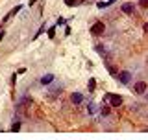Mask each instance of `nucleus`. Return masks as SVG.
I'll list each match as a JSON object with an SVG mask.
<instances>
[{
	"label": "nucleus",
	"mask_w": 148,
	"mask_h": 140,
	"mask_svg": "<svg viewBox=\"0 0 148 140\" xmlns=\"http://www.w3.org/2000/svg\"><path fill=\"white\" fill-rule=\"evenodd\" d=\"M104 101H109V107H120L122 105V96H119V94H106L104 96Z\"/></svg>",
	"instance_id": "obj_1"
},
{
	"label": "nucleus",
	"mask_w": 148,
	"mask_h": 140,
	"mask_svg": "<svg viewBox=\"0 0 148 140\" xmlns=\"http://www.w3.org/2000/svg\"><path fill=\"white\" fill-rule=\"evenodd\" d=\"M106 31V24L104 22H95V24L91 26V35H95V37H98V35H102Z\"/></svg>",
	"instance_id": "obj_2"
},
{
	"label": "nucleus",
	"mask_w": 148,
	"mask_h": 140,
	"mask_svg": "<svg viewBox=\"0 0 148 140\" xmlns=\"http://www.w3.org/2000/svg\"><path fill=\"white\" fill-rule=\"evenodd\" d=\"M133 92H135V94H145L146 92V83L145 81H137L135 85H133Z\"/></svg>",
	"instance_id": "obj_3"
},
{
	"label": "nucleus",
	"mask_w": 148,
	"mask_h": 140,
	"mask_svg": "<svg viewBox=\"0 0 148 140\" xmlns=\"http://www.w3.org/2000/svg\"><path fill=\"white\" fill-rule=\"evenodd\" d=\"M130 77H132V74L126 72V70H122V72H119V74H117V79H119L120 83H124V85H126V83L130 81Z\"/></svg>",
	"instance_id": "obj_4"
},
{
	"label": "nucleus",
	"mask_w": 148,
	"mask_h": 140,
	"mask_svg": "<svg viewBox=\"0 0 148 140\" xmlns=\"http://www.w3.org/2000/svg\"><path fill=\"white\" fill-rule=\"evenodd\" d=\"M120 9H122V13H126V15H132L133 13V4H122V6H120Z\"/></svg>",
	"instance_id": "obj_5"
},
{
	"label": "nucleus",
	"mask_w": 148,
	"mask_h": 140,
	"mask_svg": "<svg viewBox=\"0 0 148 140\" xmlns=\"http://www.w3.org/2000/svg\"><path fill=\"white\" fill-rule=\"evenodd\" d=\"M106 67H108V72L111 74V76H117V74H119V68L115 67L113 63H106Z\"/></svg>",
	"instance_id": "obj_6"
},
{
	"label": "nucleus",
	"mask_w": 148,
	"mask_h": 140,
	"mask_svg": "<svg viewBox=\"0 0 148 140\" xmlns=\"http://www.w3.org/2000/svg\"><path fill=\"white\" fill-rule=\"evenodd\" d=\"M71 100H72V103H82V101H83V96L80 94V92H74V94L71 96Z\"/></svg>",
	"instance_id": "obj_7"
},
{
	"label": "nucleus",
	"mask_w": 148,
	"mask_h": 140,
	"mask_svg": "<svg viewBox=\"0 0 148 140\" xmlns=\"http://www.w3.org/2000/svg\"><path fill=\"white\" fill-rule=\"evenodd\" d=\"M21 7H22V6H17V7H13V9H11V11H9V13H8V15H6V17H4V20H9V18H11L13 15H17V13H18V11H21Z\"/></svg>",
	"instance_id": "obj_8"
},
{
	"label": "nucleus",
	"mask_w": 148,
	"mask_h": 140,
	"mask_svg": "<svg viewBox=\"0 0 148 140\" xmlns=\"http://www.w3.org/2000/svg\"><path fill=\"white\" fill-rule=\"evenodd\" d=\"M54 81V76L52 74H46V76H43V79H41V83L43 85H46V83H52Z\"/></svg>",
	"instance_id": "obj_9"
},
{
	"label": "nucleus",
	"mask_w": 148,
	"mask_h": 140,
	"mask_svg": "<svg viewBox=\"0 0 148 140\" xmlns=\"http://www.w3.org/2000/svg\"><path fill=\"white\" fill-rule=\"evenodd\" d=\"M95 88H96V81H95V79L91 77V81L87 83V90H89V92H92V90H95Z\"/></svg>",
	"instance_id": "obj_10"
},
{
	"label": "nucleus",
	"mask_w": 148,
	"mask_h": 140,
	"mask_svg": "<svg viewBox=\"0 0 148 140\" xmlns=\"http://www.w3.org/2000/svg\"><path fill=\"white\" fill-rule=\"evenodd\" d=\"M100 113H102V114H104V116H108V114L111 113V107L104 103V107H102V109H100Z\"/></svg>",
	"instance_id": "obj_11"
},
{
	"label": "nucleus",
	"mask_w": 148,
	"mask_h": 140,
	"mask_svg": "<svg viewBox=\"0 0 148 140\" xmlns=\"http://www.w3.org/2000/svg\"><path fill=\"white\" fill-rule=\"evenodd\" d=\"M18 129H21V122H15L11 125V131H18Z\"/></svg>",
	"instance_id": "obj_12"
},
{
	"label": "nucleus",
	"mask_w": 148,
	"mask_h": 140,
	"mask_svg": "<svg viewBox=\"0 0 148 140\" xmlns=\"http://www.w3.org/2000/svg\"><path fill=\"white\" fill-rule=\"evenodd\" d=\"M65 4H67V6H76V4H78V0H65Z\"/></svg>",
	"instance_id": "obj_13"
},
{
	"label": "nucleus",
	"mask_w": 148,
	"mask_h": 140,
	"mask_svg": "<svg viewBox=\"0 0 148 140\" xmlns=\"http://www.w3.org/2000/svg\"><path fill=\"white\" fill-rule=\"evenodd\" d=\"M54 31H56V30H54V28H50V30H48V37H50V39H54V35H56V33H54Z\"/></svg>",
	"instance_id": "obj_14"
},
{
	"label": "nucleus",
	"mask_w": 148,
	"mask_h": 140,
	"mask_svg": "<svg viewBox=\"0 0 148 140\" xmlns=\"http://www.w3.org/2000/svg\"><path fill=\"white\" fill-rule=\"evenodd\" d=\"M43 31H45V26H41V28H39V31H37V33H35V37H39L41 33H43Z\"/></svg>",
	"instance_id": "obj_15"
},
{
	"label": "nucleus",
	"mask_w": 148,
	"mask_h": 140,
	"mask_svg": "<svg viewBox=\"0 0 148 140\" xmlns=\"http://www.w3.org/2000/svg\"><path fill=\"white\" fill-rule=\"evenodd\" d=\"M139 4H141V7H146V6H148V0H141Z\"/></svg>",
	"instance_id": "obj_16"
},
{
	"label": "nucleus",
	"mask_w": 148,
	"mask_h": 140,
	"mask_svg": "<svg viewBox=\"0 0 148 140\" xmlns=\"http://www.w3.org/2000/svg\"><path fill=\"white\" fill-rule=\"evenodd\" d=\"M4 39V31H0V41H2Z\"/></svg>",
	"instance_id": "obj_17"
}]
</instances>
